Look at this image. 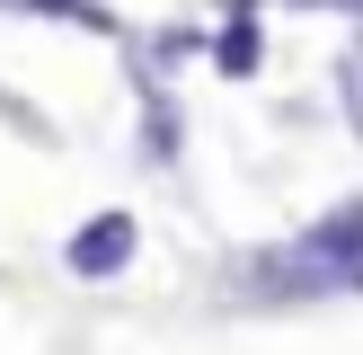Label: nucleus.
I'll list each match as a JSON object with an SVG mask.
<instances>
[{
	"label": "nucleus",
	"mask_w": 363,
	"mask_h": 355,
	"mask_svg": "<svg viewBox=\"0 0 363 355\" xmlns=\"http://www.w3.org/2000/svg\"><path fill=\"white\" fill-rule=\"evenodd\" d=\"M9 18H53V27H80V36H124L106 0H0Z\"/></svg>",
	"instance_id": "obj_5"
},
{
	"label": "nucleus",
	"mask_w": 363,
	"mask_h": 355,
	"mask_svg": "<svg viewBox=\"0 0 363 355\" xmlns=\"http://www.w3.org/2000/svg\"><path fill=\"white\" fill-rule=\"evenodd\" d=\"M301 258H319V266H346V275H363V195H346V204H328L311 231H301Z\"/></svg>",
	"instance_id": "obj_2"
},
{
	"label": "nucleus",
	"mask_w": 363,
	"mask_h": 355,
	"mask_svg": "<svg viewBox=\"0 0 363 355\" xmlns=\"http://www.w3.org/2000/svg\"><path fill=\"white\" fill-rule=\"evenodd\" d=\"M133 248H142V222H133V213H89V222L71 231L62 266H71L80 284H106V275H124V266H133Z\"/></svg>",
	"instance_id": "obj_1"
},
{
	"label": "nucleus",
	"mask_w": 363,
	"mask_h": 355,
	"mask_svg": "<svg viewBox=\"0 0 363 355\" xmlns=\"http://www.w3.org/2000/svg\"><path fill=\"white\" fill-rule=\"evenodd\" d=\"M337 98H346V124H354V142H363V36L346 45V62H337Z\"/></svg>",
	"instance_id": "obj_6"
},
{
	"label": "nucleus",
	"mask_w": 363,
	"mask_h": 355,
	"mask_svg": "<svg viewBox=\"0 0 363 355\" xmlns=\"http://www.w3.org/2000/svg\"><path fill=\"white\" fill-rule=\"evenodd\" d=\"M186 53H195V27H160L151 36V62H186Z\"/></svg>",
	"instance_id": "obj_7"
},
{
	"label": "nucleus",
	"mask_w": 363,
	"mask_h": 355,
	"mask_svg": "<svg viewBox=\"0 0 363 355\" xmlns=\"http://www.w3.org/2000/svg\"><path fill=\"white\" fill-rule=\"evenodd\" d=\"M257 62H266V27H257V9H230L222 27H213V71H222V80H248Z\"/></svg>",
	"instance_id": "obj_4"
},
{
	"label": "nucleus",
	"mask_w": 363,
	"mask_h": 355,
	"mask_svg": "<svg viewBox=\"0 0 363 355\" xmlns=\"http://www.w3.org/2000/svg\"><path fill=\"white\" fill-rule=\"evenodd\" d=\"M133 80H142V160H151V169H169L177 142H186V116H177V98H169V80H160V71H133Z\"/></svg>",
	"instance_id": "obj_3"
}]
</instances>
